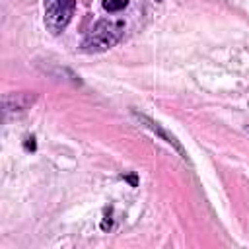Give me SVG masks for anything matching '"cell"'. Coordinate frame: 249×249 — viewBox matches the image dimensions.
<instances>
[{
    "mask_svg": "<svg viewBox=\"0 0 249 249\" xmlns=\"http://www.w3.org/2000/svg\"><path fill=\"white\" fill-rule=\"evenodd\" d=\"M23 148H25L27 152H35V148H37L35 138H33V136H25V140H23Z\"/></svg>",
    "mask_w": 249,
    "mask_h": 249,
    "instance_id": "6",
    "label": "cell"
},
{
    "mask_svg": "<svg viewBox=\"0 0 249 249\" xmlns=\"http://www.w3.org/2000/svg\"><path fill=\"white\" fill-rule=\"evenodd\" d=\"M154 2H163V0H154Z\"/></svg>",
    "mask_w": 249,
    "mask_h": 249,
    "instance_id": "8",
    "label": "cell"
},
{
    "mask_svg": "<svg viewBox=\"0 0 249 249\" xmlns=\"http://www.w3.org/2000/svg\"><path fill=\"white\" fill-rule=\"evenodd\" d=\"M43 8L47 31H51L53 35H60L68 27L76 12V0H45Z\"/></svg>",
    "mask_w": 249,
    "mask_h": 249,
    "instance_id": "2",
    "label": "cell"
},
{
    "mask_svg": "<svg viewBox=\"0 0 249 249\" xmlns=\"http://www.w3.org/2000/svg\"><path fill=\"white\" fill-rule=\"evenodd\" d=\"M123 179H124V181H128L132 187H136V185H138V179H136V175H123Z\"/></svg>",
    "mask_w": 249,
    "mask_h": 249,
    "instance_id": "7",
    "label": "cell"
},
{
    "mask_svg": "<svg viewBox=\"0 0 249 249\" xmlns=\"http://www.w3.org/2000/svg\"><path fill=\"white\" fill-rule=\"evenodd\" d=\"M101 6H103L105 12L117 14V12H121V10H124V8L128 6V0H103Z\"/></svg>",
    "mask_w": 249,
    "mask_h": 249,
    "instance_id": "5",
    "label": "cell"
},
{
    "mask_svg": "<svg viewBox=\"0 0 249 249\" xmlns=\"http://www.w3.org/2000/svg\"><path fill=\"white\" fill-rule=\"evenodd\" d=\"M132 115H134V117L138 119V123H140V124H142L144 128H148V130H152V132H154L156 136H160V138H161V140H163L165 144H169L171 148H175V150L179 152V156H181L183 160H187V154H185V150H183V146L179 144V140H177V138H175V136H173L171 132H167V130H165V128H163V126H161L160 123H156L154 119H150V117H146V115H142V113H138L136 109L132 111Z\"/></svg>",
    "mask_w": 249,
    "mask_h": 249,
    "instance_id": "4",
    "label": "cell"
},
{
    "mask_svg": "<svg viewBox=\"0 0 249 249\" xmlns=\"http://www.w3.org/2000/svg\"><path fill=\"white\" fill-rule=\"evenodd\" d=\"M37 101V93L35 91H18V93H6L2 97V111L4 117L10 115H19L23 111H27L33 103Z\"/></svg>",
    "mask_w": 249,
    "mask_h": 249,
    "instance_id": "3",
    "label": "cell"
},
{
    "mask_svg": "<svg viewBox=\"0 0 249 249\" xmlns=\"http://www.w3.org/2000/svg\"><path fill=\"white\" fill-rule=\"evenodd\" d=\"M124 35V19H99L86 33L80 49L84 53H103L115 47Z\"/></svg>",
    "mask_w": 249,
    "mask_h": 249,
    "instance_id": "1",
    "label": "cell"
}]
</instances>
